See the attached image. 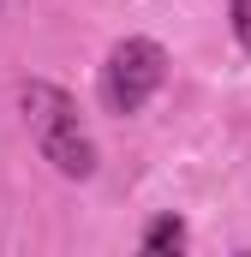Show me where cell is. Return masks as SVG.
<instances>
[{
    "label": "cell",
    "instance_id": "cell-1",
    "mask_svg": "<svg viewBox=\"0 0 251 257\" xmlns=\"http://www.w3.org/2000/svg\"><path fill=\"white\" fill-rule=\"evenodd\" d=\"M18 114L30 144L42 150V162L60 174V180H96V138L78 114V96L48 84V78H24L18 84Z\"/></svg>",
    "mask_w": 251,
    "mask_h": 257
},
{
    "label": "cell",
    "instance_id": "cell-2",
    "mask_svg": "<svg viewBox=\"0 0 251 257\" xmlns=\"http://www.w3.org/2000/svg\"><path fill=\"white\" fill-rule=\"evenodd\" d=\"M168 84V48L150 42V36H120L102 60V78H96V96L108 114H138L156 90Z\"/></svg>",
    "mask_w": 251,
    "mask_h": 257
},
{
    "label": "cell",
    "instance_id": "cell-3",
    "mask_svg": "<svg viewBox=\"0 0 251 257\" xmlns=\"http://www.w3.org/2000/svg\"><path fill=\"white\" fill-rule=\"evenodd\" d=\"M186 245H191L186 215L162 209V215H150V227H144V239H138V257H186Z\"/></svg>",
    "mask_w": 251,
    "mask_h": 257
},
{
    "label": "cell",
    "instance_id": "cell-4",
    "mask_svg": "<svg viewBox=\"0 0 251 257\" xmlns=\"http://www.w3.org/2000/svg\"><path fill=\"white\" fill-rule=\"evenodd\" d=\"M227 24H233V42L251 54V0H227Z\"/></svg>",
    "mask_w": 251,
    "mask_h": 257
}]
</instances>
